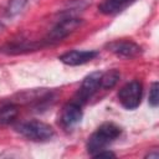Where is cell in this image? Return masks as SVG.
<instances>
[{
    "instance_id": "1",
    "label": "cell",
    "mask_w": 159,
    "mask_h": 159,
    "mask_svg": "<svg viewBox=\"0 0 159 159\" xmlns=\"http://www.w3.org/2000/svg\"><path fill=\"white\" fill-rule=\"evenodd\" d=\"M122 134V128L114 123L106 122L101 124L88 138L86 148L87 152L93 157L96 153L106 149Z\"/></svg>"
},
{
    "instance_id": "2",
    "label": "cell",
    "mask_w": 159,
    "mask_h": 159,
    "mask_svg": "<svg viewBox=\"0 0 159 159\" xmlns=\"http://www.w3.org/2000/svg\"><path fill=\"white\" fill-rule=\"evenodd\" d=\"M83 20L78 16H63L46 35L43 39L45 45H55L73 34L81 25Z\"/></svg>"
},
{
    "instance_id": "3",
    "label": "cell",
    "mask_w": 159,
    "mask_h": 159,
    "mask_svg": "<svg viewBox=\"0 0 159 159\" xmlns=\"http://www.w3.org/2000/svg\"><path fill=\"white\" fill-rule=\"evenodd\" d=\"M15 129L22 137L32 142H46V140H50L55 134V130L50 124L40 120L22 122L17 124Z\"/></svg>"
},
{
    "instance_id": "4",
    "label": "cell",
    "mask_w": 159,
    "mask_h": 159,
    "mask_svg": "<svg viewBox=\"0 0 159 159\" xmlns=\"http://www.w3.org/2000/svg\"><path fill=\"white\" fill-rule=\"evenodd\" d=\"M143 96V84L139 81H130L125 83L118 92V101L125 109H135Z\"/></svg>"
},
{
    "instance_id": "5",
    "label": "cell",
    "mask_w": 159,
    "mask_h": 159,
    "mask_svg": "<svg viewBox=\"0 0 159 159\" xmlns=\"http://www.w3.org/2000/svg\"><path fill=\"white\" fill-rule=\"evenodd\" d=\"M101 75H102V72L97 71V72H92L88 76H86L84 80L82 81L81 87L78 88L73 101L81 106L86 104L93 97V94L101 88Z\"/></svg>"
},
{
    "instance_id": "6",
    "label": "cell",
    "mask_w": 159,
    "mask_h": 159,
    "mask_svg": "<svg viewBox=\"0 0 159 159\" xmlns=\"http://www.w3.org/2000/svg\"><path fill=\"white\" fill-rule=\"evenodd\" d=\"M82 116V106L75 101L68 102L61 109V113L58 116V124L65 130H71L81 122Z\"/></svg>"
},
{
    "instance_id": "7",
    "label": "cell",
    "mask_w": 159,
    "mask_h": 159,
    "mask_svg": "<svg viewBox=\"0 0 159 159\" xmlns=\"http://www.w3.org/2000/svg\"><path fill=\"white\" fill-rule=\"evenodd\" d=\"M46 46L43 40L35 41V40H14L11 42H6L0 46V52L5 55H22L32 51H37L41 47Z\"/></svg>"
},
{
    "instance_id": "8",
    "label": "cell",
    "mask_w": 159,
    "mask_h": 159,
    "mask_svg": "<svg viewBox=\"0 0 159 159\" xmlns=\"http://www.w3.org/2000/svg\"><path fill=\"white\" fill-rule=\"evenodd\" d=\"M108 51H111L112 53H114L117 57L119 58H124V60H130L134 58L137 56L140 55L142 52V47L130 41V40H117V41H112L107 45Z\"/></svg>"
},
{
    "instance_id": "9",
    "label": "cell",
    "mask_w": 159,
    "mask_h": 159,
    "mask_svg": "<svg viewBox=\"0 0 159 159\" xmlns=\"http://www.w3.org/2000/svg\"><path fill=\"white\" fill-rule=\"evenodd\" d=\"M97 56H98V52L93 50H81V51L72 50V51H68L61 55L58 60L67 66H81V65L91 62Z\"/></svg>"
},
{
    "instance_id": "10",
    "label": "cell",
    "mask_w": 159,
    "mask_h": 159,
    "mask_svg": "<svg viewBox=\"0 0 159 159\" xmlns=\"http://www.w3.org/2000/svg\"><path fill=\"white\" fill-rule=\"evenodd\" d=\"M135 0H104L99 4L98 10L103 15H117L130 6Z\"/></svg>"
},
{
    "instance_id": "11",
    "label": "cell",
    "mask_w": 159,
    "mask_h": 159,
    "mask_svg": "<svg viewBox=\"0 0 159 159\" xmlns=\"http://www.w3.org/2000/svg\"><path fill=\"white\" fill-rule=\"evenodd\" d=\"M17 106L12 102H6L0 104V124H10L17 117Z\"/></svg>"
},
{
    "instance_id": "12",
    "label": "cell",
    "mask_w": 159,
    "mask_h": 159,
    "mask_svg": "<svg viewBox=\"0 0 159 159\" xmlns=\"http://www.w3.org/2000/svg\"><path fill=\"white\" fill-rule=\"evenodd\" d=\"M120 78V73L118 70H108L106 72H102L101 75V88L103 89H111L113 88Z\"/></svg>"
},
{
    "instance_id": "13",
    "label": "cell",
    "mask_w": 159,
    "mask_h": 159,
    "mask_svg": "<svg viewBox=\"0 0 159 159\" xmlns=\"http://www.w3.org/2000/svg\"><path fill=\"white\" fill-rule=\"evenodd\" d=\"M30 0H9V4L6 6V16H16L17 14H20L24 7L27 5Z\"/></svg>"
},
{
    "instance_id": "14",
    "label": "cell",
    "mask_w": 159,
    "mask_h": 159,
    "mask_svg": "<svg viewBox=\"0 0 159 159\" xmlns=\"http://www.w3.org/2000/svg\"><path fill=\"white\" fill-rule=\"evenodd\" d=\"M159 83L158 82H153L150 89H149V97H148V102L153 108H157L159 104Z\"/></svg>"
},
{
    "instance_id": "15",
    "label": "cell",
    "mask_w": 159,
    "mask_h": 159,
    "mask_svg": "<svg viewBox=\"0 0 159 159\" xmlns=\"http://www.w3.org/2000/svg\"><path fill=\"white\" fill-rule=\"evenodd\" d=\"M93 157H94V158H114V157H116V154H114V153H112L111 150L103 149V150H101V152L96 153Z\"/></svg>"
},
{
    "instance_id": "16",
    "label": "cell",
    "mask_w": 159,
    "mask_h": 159,
    "mask_svg": "<svg viewBox=\"0 0 159 159\" xmlns=\"http://www.w3.org/2000/svg\"><path fill=\"white\" fill-rule=\"evenodd\" d=\"M159 157V153H158V149H152V152H149L147 155H145V158H149V159H157Z\"/></svg>"
},
{
    "instance_id": "17",
    "label": "cell",
    "mask_w": 159,
    "mask_h": 159,
    "mask_svg": "<svg viewBox=\"0 0 159 159\" xmlns=\"http://www.w3.org/2000/svg\"><path fill=\"white\" fill-rule=\"evenodd\" d=\"M4 29H5L4 24H2V22H0V32H2V31H4Z\"/></svg>"
}]
</instances>
